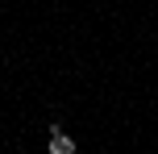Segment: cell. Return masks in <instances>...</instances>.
Masks as SVG:
<instances>
[{"label": "cell", "mask_w": 158, "mask_h": 154, "mask_svg": "<svg viewBox=\"0 0 158 154\" xmlns=\"http://www.w3.org/2000/svg\"><path fill=\"white\" fill-rule=\"evenodd\" d=\"M50 154H75V142L67 138L63 129H58V133H50Z\"/></svg>", "instance_id": "obj_1"}]
</instances>
